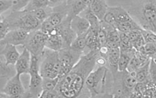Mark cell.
<instances>
[{"instance_id":"cell-22","label":"cell","mask_w":156,"mask_h":98,"mask_svg":"<svg viewBox=\"0 0 156 98\" xmlns=\"http://www.w3.org/2000/svg\"><path fill=\"white\" fill-rule=\"evenodd\" d=\"M150 59L144 64L143 66L140 67L136 71V78L137 82L143 83L147 82L148 80H151L149 78V65Z\"/></svg>"},{"instance_id":"cell-36","label":"cell","mask_w":156,"mask_h":98,"mask_svg":"<svg viewBox=\"0 0 156 98\" xmlns=\"http://www.w3.org/2000/svg\"><path fill=\"white\" fill-rule=\"evenodd\" d=\"M50 4V7L51 8H54L61 5L66 3V0H48Z\"/></svg>"},{"instance_id":"cell-37","label":"cell","mask_w":156,"mask_h":98,"mask_svg":"<svg viewBox=\"0 0 156 98\" xmlns=\"http://www.w3.org/2000/svg\"><path fill=\"white\" fill-rule=\"evenodd\" d=\"M106 59L101 56H99L95 60V64L98 66H106Z\"/></svg>"},{"instance_id":"cell-2","label":"cell","mask_w":156,"mask_h":98,"mask_svg":"<svg viewBox=\"0 0 156 98\" xmlns=\"http://www.w3.org/2000/svg\"><path fill=\"white\" fill-rule=\"evenodd\" d=\"M156 0H133L127 11L143 29L156 32Z\"/></svg>"},{"instance_id":"cell-17","label":"cell","mask_w":156,"mask_h":98,"mask_svg":"<svg viewBox=\"0 0 156 98\" xmlns=\"http://www.w3.org/2000/svg\"><path fill=\"white\" fill-rule=\"evenodd\" d=\"M4 45L5 47L0 52V54L2 55L4 57L5 65H14L17 62L20 54L18 51L16 46L9 44Z\"/></svg>"},{"instance_id":"cell-6","label":"cell","mask_w":156,"mask_h":98,"mask_svg":"<svg viewBox=\"0 0 156 98\" xmlns=\"http://www.w3.org/2000/svg\"><path fill=\"white\" fill-rule=\"evenodd\" d=\"M61 68L58 52L47 49L40 57V74L43 78H54L58 76Z\"/></svg>"},{"instance_id":"cell-23","label":"cell","mask_w":156,"mask_h":98,"mask_svg":"<svg viewBox=\"0 0 156 98\" xmlns=\"http://www.w3.org/2000/svg\"><path fill=\"white\" fill-rule=\"evenodd\" d=\"M87 34L81 35L77 36V37L72 42L70 46L73 49L78 51L79 52H81L84 54V51L86 49V37Z\"/></svg>"},{"instance_id":"cell-28","label":"cell","mask_w":156,"mask_h":98,"mask_svg":"<svg viewBox=\"0 0 156 98\" xmlns=\"http://www.w3.org/2000/svg\"><path fill=\"white\" fill-rule=\"evenodd\" d=\"M141 33L142 36L144 40L145 43L156 42V32H154L151 31L142 29L141 30Z\"/></svg>"},{"instance_id":"cell-18","label":"cell","mask_w":156,"mask_h":98,"mask_svg":"<svg viewBox=\"0 0 156 98\" xmlns=\"http://www.w3.org/2000/svg\"><path fill=\"white\" fill-rule=\"evenodd\" d=\"M88 7L98 19L101 21L108 6L105 0H92Z\"/></svg>"},{"instance_id":"cell-12","label":"cell","mask_w":156,"mask_h":98,"mask_svg":"<svg viewBox=\"0 0 156 98\" xmlns=\"http://www.w3.org/2000/svg\"><path fill=\"white\" fill-rule=\"evenodd\" d=\"M66 5L67 11L66 18L70 22L88 7L83 0H66Z\"/></svg>"},{"instance_id":"cell-29","label":"cell","mask_w":156,"mask_h":98,"mask_svg":"<svg viewBox=\"0 0 156 98\" xmlns=\"http://www.w3.org/2000/svg\"><path fill=\"white\" fill-rule=\"evenodd\" d=\"M30 0H12V11H22L25 8Z\"/></svg>"},{"instance_id":"cell-1","label":"cell","mask_w":156,"mask_h":98,"mask_svg":"<svg viewBox=\"0 0 156 98\" xmlns=\"http://www.w3.org/2000/svg\"><path fill=\"white\" fill-rule=\"evenodd\" d=\"M99 56L98 51H90L83 54L71 70L60 78L55 89L61 98H78L81 95L88 97L85 82L89 73L94 69L95 60Z\"/></svg>"},{"instance_id":"cell-11","label":"cell","mask_w":156,"mask_h":98,"mask_svg":"<svg viewBox=\"0 0 156 98\" xmlns=\"http://www.w3.org/2000/svg\"><path fill=\"white\" fill-rule=\"evenodd\" d=\"M29 32L28 31L21 29H10L4 38L0 41V46L7 44L15 46H24Z\"/></svg>"},{"instance_id":"cell-25","label":"cell","mask_w":156,"mask_h":98,"mask_svg":"<svg viewBox=\"0 0 156 98\" xmlns=\"http://www.w3.org/2000/svg\"><path fill=\"white\" fill-rule=\"evenodd\" d=\"M31 14L34 16L38 20H39L41 23H42L44 20L48 17L52 12V8L50 7L42 8L39 9H35L34 11H30Z\"/></svg>"},{"instance_id":"cell-19","label":"cell","mask_w":156,"mask_h":98,"mask_svg":"<svg viewBox=\"0 0 156 98\" xmlns=\"http://www.w3.org/2000/svg\"><path fill=\"white\" fill-rule=\"evenodd\" d=\"M120 51V54L118 63V71H127L128 65L136 51L134 48H131L127 50Z\"/></svg>"},{"instance_id":"cell-15","label":"cell","mask_w":156,"mask_h":98,"mask_svg":"<svg viewBox=\"0 0 156 98\" xmlns=\"http://www.w3.org/2000/svg\"><path fill=\"white\" fill-rule=\"evenodd\" d=\"M70 26L77 36L87 34L90 29V24L82 16L77 15L71 21Z\"/></svg>"},{"instance_id":"cell-7","label":"cell","mask_w":156,"mask_h":98,"mask_svg":"<svg viewBox=\"0 0 156 98\" xmlns=\"http://www.w3.org/2000/svg\"><path fill=\"white\" fill-rule=\"evenodd\" d=\"M40 57L31 54V62L28 73L30 76L29 91L27 98H39L41 93L43 77L40 74Z\"/></svg>"},{"instance_id":"cell-8","label":"cell","mask_w":156,"mask_h":98,"mask_svg":"<svg viewBox=\"0 0 156 98\" xmlns=\"http://www.w3.org/2000/svg\"><path fill=\"white\" fill-rule=\"evenodd\" d=\"M58 52L61 63V68L58 77L60 78L71 70L83 54L73 49L70 46L65 47Z\"/></svg>"},{"instance_id":"cell-10","label":"cell","mask_w":156,"mask_h":98,"mask_svg":"<svg viewBox=\"0 0 156 98\" xmlns=\"http://www.w3.org/2000/svg\"><path fill=\"white\" fill-rule=\"evenodd\" d=\"M20 76V75L16 73L15 76L9 79L2 89V93L8 98L27 97L26 90L22 83Z\"/></svg>"},{"instance_id":"cell-5","label":"cell","mask_w":156,"mask_h":98,"mask_svg":"<svg viewBox=\"0 0 156 98\" xmlns=\"http://www.w3.org/2000/svg\"><path fill=\"white\" fill-rule=\"evenodd\" d=\"M5 19L9 24V30L21 29L30 32L39 29L41 24L30 11L24 10L12 11Z\"/></svg>"},{"instance_id":"cell-33","label":"cell","mask_w":156,"mask_h":98,"mask_svg":"<svg viewBox=\"0 0 156 98\" xmlns=\"http://www.w3.org/2000/svg\"><path fill=\"white\" fill-rule=\"evenodd\" d=\"M12 0H0V15L12 7Z\"/></svg>"},{"instance_id":"cell-34","label":"cell","mask_w":156,"mask_h":98,"mask_svg":"<svg viewBox=\"0 0 156 98\" xmlns=\"http://www.w3.org/2000/svg\"><path fill=\"white\" fill-rule=\"evenodd\" d=\"M144 44H145V42L142 36V35L139 37L137 39L134 40V41L130 42V45L131 48H134L136 51H138L139 49L141 48Z\"/></svg>"},{"instance_id":"cell-21","label":"cell","mask_w":156,"mask_h":98,"mask_svg":"<svg viewBox=\"0 0 156 98\" xmlns=\"http://www.w3.org/2000/svg\"><path fill=\"white\" fill-rule=\"evenodd\" d=\"M82 12L84 13V15L82 17L86 18L88 23L90 24V30H91L95 34H97L100 29V21L91 11L89 7H88L87 8Z\"/></svg>"},{"instance_id":"cell-31","label":"cell","mask_w":156,"mask_h":98,"mask_svg":"<svg viewBox=\"0 0 156 98\" xmlns=\"http://www.w3.org/2000/svg\"><path fill=\"white\" fill-rule=\"evenodd\" d=\"M156 58H150L149 65V78L152 82L156 83Z\"/></svg>"},{"instance_id":"cell-13","label":"cell","mask_w":156,"mask_h":98,"mask_svg":"<svg viewBox=\"0 0 156 98\" xmlns=\"http://www.w3.org/2000/svg\"><path fill=\"white\" fill-rule=\"evenodd\" d=\"M31 62V53L30 51L24 47L22 53L20 55L17 62L15 63V68L16 73L23 75L28 73Z\"/></svg>"},{"instance_id":"cell-30","label":"cell","mask_w":156,"mask_h":98,"mask_svg":"<svg viewBox=\"0 0 156 98\" xmlns=\"http://www.w3.org/2000/svg\"><path fill=\"white\" fill-rule=\"evenodd\" d=\"M40 98H61L59 93L56 89L43 90L40 95Z\"/></svg>"},{"instance_id":"cell-24","label":"cell","mask_w":156,"mask_h":98,"mask_svg":"<svg viewBox=\"0 0 156 98\" xmlns=\"http://www.w3.org/2000/svg\"><path fill=\"white\" fill-rule=\"evenodd\" d=\"M48 7H50V4L48 0H30L23 10L26 11H32L35 9Z\"/></svg>"},{"instance_id":"cell-4","label":"cell","mask_w":156,"mask_h":98,"mask_svg":"<svg viewBox=\"0 0 156 98\" xmlns=\"http://www.w3.org/2000/svg\"><path fill=\"white\" fill-rule=\"evenodd\" d=\"M109 72L106 66H98L89 73L85 82V89L88 97L96 98L105 95Z\"/></svg>"},{"instance_id":"cell-20","label":"cell","mask_w":156,"mask_h":98,"mask_svg":"<svg viewBox=\"0 0 156 98\" xmlns=\"http://www.w3.org/2000/svg\"><path fill=\"white\" fill-rule=\"evenodd\" d=\"M66 46L60 35H48L45 42V48L54 51H59Z\"/></svg>"},{"instance_id":"cell-3","label":"cell","mask_w":156,"mask_h":98,"mask_svg":"<svg viewBox=\"0 0 156 98\" xmlns=\"http://www.w3.org/2000/svg\"><path fill=\"white\" fill-rule=\"evenodd\" d=\"M110 96L112 98H131L137 81L136 72L117 71L112 76Z\"/></svg>"},{"instance_id":"cell-16","label":"cell","mask_w":156,"mask_h":98,"mask_svg":"<svg viewBox=\"0 0 156 98\" xmlns=\"http://www.w3.org/2000/svg\"><path fill=\"white\" fill-rule=\"evenodd\" d=\"M120 54V51L119 48H109V51L106 58V66L110 72L112 76L115 75L118 71V63Z\"/></svg>"},{"instance_id":"cell-32","label":"cell","mask_w":156,"mask_h":98,"mask_svg":"<svg viewBox=\"0 0 156 98\" xmlns=\"http://www.w3.org/2000/svg\"><path fill=\"white\" fill-rule=\"evenodd\" d=\"M107 31L103 27H100V29L98 31L97 37L100 43L101 46L105 45L106 41H107Z\"/></svg>"},{"instance_id":"cell-9","label":"cell","mask_w":156,"mask_h":98,"mask_svg":"<svg viewBox=\"0 0 156 98\" xmlns=\"http://www.w3.org/2000/svg\"><path fill=\"white\" fill-rule=\"evenodd\" d=\"M48 35L40 29L30 31L27 37L24 47L27 48L31 54L41 57L45 48V42Z\"/></svg>"},{"instance_id":"cell-35","label":"cell","mask_w":156,"mask_h":98,"mask_svg":"<svg viewBox=\"0 0 156 98\" xmlns=\"http://www.w3.org/2000/svg\"><path fill=\"white\" fill-rule=\"evenodd\" d=\"M108 51H109V48L106 45L101 46L98 50L100 56L103 57L105 59H106L107 54L108 53Z\"/></svg>"},{"instance_id":"cell-14","label":"cell","mask_w":156,"mask_h":98,"mask_svg":"<svg viewBox=\"0 0 156 98\" xmlns=\"http://www.w3.org/2000/svg\"><path fill=\"white\" fill-rule=\"evenodd\" d=\"M70 23L71 22L66 18L59 25L61 29L60 35L63 39L66 47L69 46L77 37V35L71 28Z\"/></svg>"},{"instance_id":"cell-26","label":"cell","mask_w":156,"mask_h":98,"mask_svg":"<svg viewBox=\"0 0 156 98\" xmlns=\"http://www.w3.org/2000/svg\"><path fill=\"white\" fill-rule=\"evenodd\" d=\"M137 51L147 55L150 58H156V42L145 43Z\"/></svg>"},{"instance_id":"cell-27","label":"cell","mask_w":156,"mask_h":98,"mask_svg":"<svg viewBox=\"0 0 156 98\" xmlns=\"http://www.w3.org/2000/svg\"><path fill=\"white\" fill-rule=\"evenodd\" d=\"M60 80L59 77L54 78H43L42 89L43 90H52L56 88Z\"/></svg>"}]
</instances>
